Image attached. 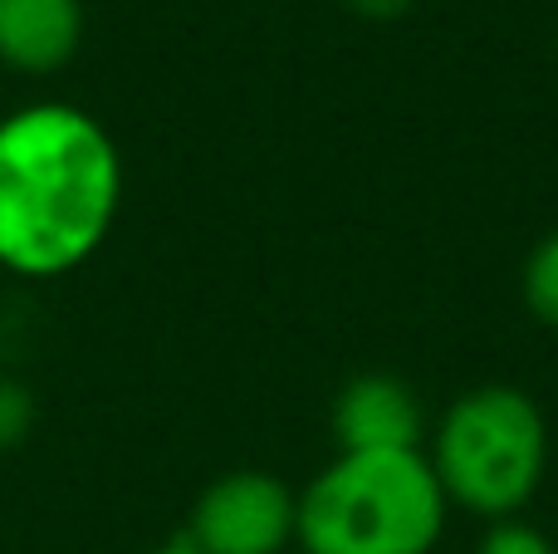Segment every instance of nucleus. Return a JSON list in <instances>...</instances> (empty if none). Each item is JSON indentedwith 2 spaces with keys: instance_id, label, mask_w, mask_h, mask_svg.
Returning <instances> with one entry per match:
<instances>
[{
  "instance_id": "obj_1",
  "label": "nucleus",
  "mask_w": 558,
  "mask_h": 554,
  "mask_svg": "<svg viewBox=\"0 0 558 554\" xmlns=\"http://www.w3.org/2000/svg\"><path fill=\"white\" fill-rule=\"evenodd\" d=\"M123 212V153L88 108L29 98L0 118V270L64 280L108 245Z\"/></svg>"
},
{
  "instance_id": "obj_2",
  "label": "nucleus",
  "mask_w": 558,
  "mask_h": 554,
  "mask_svg": "<svg viewBox=\"0 0 558 554\" xmlns=\"http://www.w3.org/2000/svg\"><path fill=\"white\" fill-rule=\"evenodd\" d=\"M441 486L422 447L338 451L299 486L294 550L304 554H432L446 535Z\"/></svg>"
},
{
  "instance_id": "obj_3",
  "label": "nucleus",
  "mask_w": 558,
  "mask_h": 554,
  "mask_svg": "<svg viewBox=\"0 0 558 554\" xmlns=\"http://www.w3.org/2000/svg\"><path fill=\"white\" fill-rule=\"evenodd\" d=\"M446 506L485 520H514L549 471V422L514 383H481L446 402L422 442Z\"/></svg>"
},
{
  "instance_id": "obj_4",
  "label": "nucleus",
  "mask_w": 558,
  "mask_h": 554,
  "mask_svg": "<svg viewBox=\"0 0 558 554\" xmlns=\"http://www.w3.org/2000/svg\"><path fill=\"white\" fill-rule=\"evenodd\" d=\"M299 526V491L275 471H226L186 516V545L196 554H284L294 545Z\"/></svg>"
},
{
  "instance_id": "obj_5",
  "label": "nucleus",
  "mask_w": 558,
  "mask_h": 554,
  "mask_svg": "<svg viewBox=\"0 0 558 554\" xmlns=\"http://www.w3.org/2000/svg\"><path fill=\"white\" fill-rule=\"evenodd\" d=\"M338 451H407L426 442V412L412 383L392 373H357L328 408Z\"/></svg>"
},
{
  "instance_id": "obj_6",
  "label": "nucleus",
  "mask_w": 558,
  "mask_h": 554,
  "mask_svg": "<svg viewBox=\"0 0 558 554\" xmlns=\"http://www.w3.org/2000/svg\"><path fill=\"white\" fill-rule=\"evenodd\" d=\"M84 49V0H0V69L49 79Z\"/></svg>"
},
{
  "instance_id": "obj_7",
  "label": "nucleus",
  "mask_w": 558,
  "mask_h": 554,
  "mask_svg": "<svg viewBox=\"0 0 558 554\" xmlns=\"http://www.w3.org/2000/svg\"><path fill=\"white\" fill-rule=\"evenodd\" d=\"M520 294H524V310H530L544 329H558V226L549 236H539L534 251L524 255Z\"/></svg>"
},
{
  "instance_id": "obj_8",
  "label": "nucleus",
  "mask_w": 558,
  "mask_h": 554,
  "mask_svg": "<svg viewBox=\"0 0 558 554\" xmlns=\"http://www.w3.org/2000/svg\"><path fill=\"white\" fill-rule=\"evenodd\" d=\"M39 402L29 393V383H20L15 373H0V451L20 447V442L35 432Z\"/></svg>"
},
{
  "instance_id": "obj_9",
  "label": "nucleus",
  "mask_w": 558,
  "mask_h": 554,
  "mask_svg": "<svg viewBox=\"0 0 558 554\" xmlns=\"http://www.w3.org/2000/svg\"><path fill=\"white\" fill-rule=\"evenodd\" d=\"M475 554H558V545L544 535L539 526H530L524 516H514V520H495V526H485V535L475 540Z\"/></svg>"
},
{
  "instance_id": "obj_10",
  "label": "nucleus",
  "mask_w": 558,
  "mask_h": 554,
  "mask_svg": "<svg viewBox=\"0 0 558 554\" xmlns=\"http://www.w3.org/2000/svg\"><path fill=\"white\" fill-rule=\"evenodd\" d=\"M348 10L363 20H397L412 10V0H348Z\"/></svg>"
},
{
  "instance_id": "obj_11",
  "label": "nucleus",
  "mask_w": 558,
  "mask_h": 554,
  "mask_svg": "<svg viewBox=\"0 0 558 554\" xmlns=\"http://www.w3.org/2000/svg\"><path fill=\"white\" fill-rule=\"evenodd\" d=\"M143 554H196L186 540H172V545H157V550H143Z\"/></svg>"
}]
</instances>
